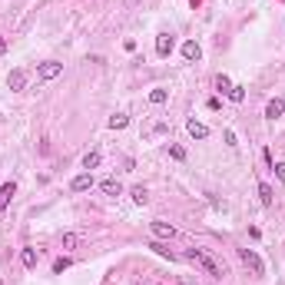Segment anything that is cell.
I'll use <instances>...</instances> for the list:
<instances>
[{
    "instance_id": "cell-6",
    "label": "cell",
    "mask_w": 285,
    "mask_h": 285,
    "mask_svg": "<svg viewBox=\"0 0 285 285\" xmlns=\"http://www.w3.org/2000/svg\"><path fill=\"white\" fill-rule=\"evenodd\" d=\"M7 86H10L14 93L27 90V73H23V70H10V73H7Z\"/></svg>"
},
{
    "instance_id": "cell-24",
    "label": "cell",
    "mask_w": 285,
    "mask_h": 285,
    "mask_svg": "<svg viewBox=\"0 0 285 285\" xmlns=\"http://www.w3.org/2000/svg\"><path fill=\"white\" fill-rule=\"evenodd\" d=\"M169 156H172V159H179V163H183V159H186V150H183V146H169Z\"/></svg>"
},
{
    "instance_id": "cell-15",
    "label": "cell",
    "mask_w": 285,
    "mask_h": 285,
    "mask_svg": "<svg viewBox=\"0 0 285 285\" xmlns=\"http://www.w3.org/2000/svg\"><path fill=\"white\" fill-rule=\"evenodd\" d=\"M100 159H103V156H100L96 150H90L86 156H83V169H86V172H90V169H96V166H100Z\"/></svg>"
},
{
    "instance_id": "cell-13",
    "label": "cell",
    "mask_w": 285,
    "mask_h": 285,
    "mask_svg": "<svg viewBox=\"0 0 285 285\" xmlns=\"http://www.w3.org/2000/svg\"><path fill=\"white\" fill-rule=\"evenodd\" d=\"M130 196H133L136 206H146V202H150V192H146V186H133V189H130Z\"/></svg>"
},
{
    "instance_id": "cell-4",
    "label": "cell",
    "mask_w": 285,
    "mask_h": 285,
    "mask_svg": "<svg viewBox=\"0 0 285 285\" xmlns=\"http://www.w3.org/2000/svg\"><path fill=\"white\" fill-rule=\"evenodd\" d=\"M172 47H176V40H172V34H166V30H163V34H156V57H169L172 53Z\"/></svg>"
},
{
    "instance_id": "cell-16",
    "label": "cell",
    "mask_w": 285,
    "mask_h": 285,
    "mask_svg": "<svg viewBox=\"0 0 285 285\" xmlns=\"http://www.w3.org/2000/svg\"><path fill=\"white\" fill-rule=\"evenodd\" d=\"M126 126H130V116H126V113L110 116V130H126Z\"/></svg>"
},
{
    "instance_id": "cell-9",
    "label": "cell",
    "mask_w": 285,
    "mask_h": 285,
    "mask_svg": "<svg viewBox=\"0 0 285 285\" xmlns=\"http://www.w3.org/2000/svg\"><path fill=\"white\" fill-rule=\"evenodd\" d=\"M186 130H189L192 139H209V126H206V123H196V119H189V123H186Z\"/></svg>"
},
{
    "instance_id": "cell-17",
    "label": "cell",
    "mask_w": 285,
    "mask_h": 285,
    "mask_svg": "<svg viewBox=\"0 0 285 285\" xmlns=\"http://www.w3.org/2000/svg\"><path fill=\"white\" fill-rule=\"evenodd\" d=\"M259 199H262V206H272L275 196H272V186L268 183H259Z\"/></svg>"
},
{
    "instance_id": "cell-20",
    "label": "cell",
    "mask_w": 285,
    "mask_h": 285,
    "mask_svg": "<svg viewBox=\"0 0 285 285\" xmlns=\"http://www.w3.org/2000/svg\"><path fill=\"white\" fill-rule=\"evenodd\" d=\"M229 100H232V103H242V100H246V86H232V90H229Z\"/></svg>"
},
{
    "instance_id": "cell-12",
    "label": "cell",
    "mask_w": 285,
    "mask_h": 285,
    "mask_svg": "<svg viewBox=\"0 0 285 285\" xmlns=\"http://www.w3.org/2000/svg\"><path fill=\"white\" fill-rule=\"evenodd\" d=\"M282 113H285V100H268V106H266L268 119H279Z\"/></svg>"
},
{
    "instance_id": "cell-21",
    "label": "cell",
    "mask_w": 285,
    "mask_h": 285,
    "mask_svg": "<svg viewBox=\"0 0 285 285\" xmlns=\"http://www.w3.org/2000/svg\"><path fill=\"white\" fill-rule=\"evenodd\" d=\"M76 246H80V235L67 232V235H63V249H76Z\"/></svg>"
},
{
    "instance_id": "cell-22",
    "label": "cell",
    "mask_w": 285,
    "mask_h": 285,
    "mask_svg": "<svg viewBox=\"0 0 285 285\" xmlns=\"http://www.w3.org/2000/svg\"><path fill=\"white\" fill-rule=\"evenodd\" d=\"M150 249H152V252H159V255H166V259H176V255H172V252L163 246V242H150Z\"/></svg>"
},
{
    "instance_id": "cell-27",
    "label": "cell",
    "mask_w": 285,
    "mask_h": 285,
    "mask_svg": "<svg viewBox=\"0 0 285 285\" xmlns=\"http://www.w3.org/2000/svg\"><path fill=\"white\" fill-rule=\"evenodd\" d=\"M189 3H192V7H199V3H202V0H189Z\"/></svg>"
},
{
    "instance_id": "cell-18",
    "label": "cell",
    "mask_w": 285,
    "mask_h": 285,
    "mask_svg": "<svg viewBox=\"0 0 285 285\" xmlns=\"http://www.w3.org/2000/svg\"><path fill=\"white\" fill-rule=\"evenodd\" d=\"M216 90H219V93H229V90H232V80H229L226 73H219L216 76Z\"/></svg>"
},
{
    "instance_id": "cell-10",
    "label": "cell",
    "mask_w": 285,
    "mask_h": 285,
    "mask_svg": "<svg viewBox=\"0 0 285 285\" xmlns=\"http://www.w3.org/2000/svg\"><path fill=\"white\" fill-rule=\"evenodd\" d=\"M14 192H17V186H14V183H3V186H0V212H7L10 199H14Z\"/></svg>"
},
{
    "instance_id": "cell-26",
    "label": "cell",
    "mask_w": 285,
    "mask_h": 285,
    "mask_svg": "<svg viewBox=\"0 0 285 285\" xmlns=\"http://www.w3.org/2000/svg\"><path fill=\"white\" fill-rule=\"evenodd\" d=\"M3 53H7V37L0 34V57H3Z\"/></svg>"
},
{
    "instance_id": "cell-2",
    "label": "cell",
    "mask_w": 285,
    "mask_h": 285,
    "mask_svg": "<svg viewBox=\"0 0 285 285\" xmlns=\"http://www.w3.org/2000/svg\"><path fill=\"white\" fill-rule=\"evenodd\" d=\"M239 259H242V262L252 268V275H266V266H262V259H259L252 249H239Z\"/></svg>"
},
{
    "instance_id": "cell-11",
    "label": "cell",
    "mask_w": 285,
    "mask_h": 285,
    "mask_svg": "<svg viewBox=\"0 0 285 285\" xmlns=\"http://www.w3.org/2000/svg\"><path fill=\"white\" fill-rule=\"evenodd\" d=\"M100 189L106 192V196H119V192H123V183L110 176V179H103V183H100Z\"/></svg>"
},
{
    "instance_id": "cell-14",
    "label": "cell",
    "mask_w": 285,
    "mask_h": 285,
    "mask_svg": "<svg viewBox=\"0 0 285 285\" xmlns=\"http://www.w3.org/2000/svg\"><path fill=\"white\" fill-rule=\"evenodd\" d=\"M166 100H169V90H163V86H156V90L150 93V103H152V106H163Z\"/></svg>"
},
{
    "instance_id": "cell-23",
    "label": "cell",
    "mask_w": 285,
    "mask_h": 285,
    "mask_svg": "<svg viewBox=\"0 0 285 285\" xmlns=\"http://www.w3.org/2000/svg\"><path fill=\"white\" fill-rule=\"evenodd\" d=\"M67 268H70V259H67V255H63V259H57V262H53V272H67Z\"/></svg>"
},
{
    "instance_id": "cell-28",
    "label": "cell",
    "mask_w": 285,
    "mask_h": 285,
    "mask_svg": "<svg viewBox=\"0 0 285 285\" xmlns=\"http://www.w3.org/2000/svg\"><path fill=\"white\" fill-rule=\"evenodd\" d=\"M0 285H3V279H0Z\"/></svg>"
},
{
    "instance_id": "cell-5",
    "label": "cell",
    "mask_w": 285,
    "mask_h": 285,
    "mask_svg": "<svg viewBox=\"0 0 285 285\" xmlns=\"http://www.w3.org/2000/svg\"><path fill=\"white\" fill-rule=\"evenodd\" d=\"M150 229H152V235H156V239H176V229H172L169 222H163V219H152Z\"/></svg>"
},
{
    "instance_id": "cell-1",
    "label": "cell",
    "mask_w": 285,
    "mask_h": 285,
    "mask_svg": "<svg viewBox=\"0 0 285 285\" xmlns=\"http://www.w3.org/2000/svg\"><path fill=\"white\" fill-rule=\"evenodd\" d=\"M186 259H189V262H196L199 268H206L212 279H222V275H226V268L219 266V262H216L212 255H206L202 249H189V252H186Z\"/></svg>"
},
{
    "instance_id": "cell-19",
    "label": "cell",
    "mask_w": 285,
    "mask_h": 285,
    "mask_svg": "<svg viewBox=\"0 0 285 285\" xmlns=\"http://www.w3.org/2000/svg\"><path fill=\"white\" fill-rule=\"evenodd\" d=\"M20 259H23V266H27V268H37V252H34V249H23Z\"/></svg>"
},
{
    "instance_id": "cell-3",
    "label": "cell",
    "mask_w": 285,
    "mask_h": 285,
    "mask_svg": "<svg viewBox=\"0 0 285 285\" xmlns=\"http://www.w3.org/2000/svg\"><path fill=\"white\" fill-rule=\"evenodd\" d=\"M63 73V63H57V60H47V63H40L37 67V76L47 83V80H57V76Z\"/></svg>"
},
{
    "instance_id": "cell-8",
    "label": "cell",
    "mask_w": 285,
    "mask_h": 285,
    "mask_svg": "<svg viewBox=\"0 0 285 285\" xmlns=\"http://www.w3.org/2000/svg\"><path fill=\"white\" fill-rule=\"evenodd\" d=\"M199 57H202V47H199L196 40H186V43H183V60H189V63H196Z\"/></svg>"
},
{
    "instance_id": "cell-7",
    "label": "cell",
    "mask_w": 285,
    "mask_h": 285,
    "mask_svg": "<svg viewBox=\"0 0 285 285\" xmlns=\"http://www.w3.org/2000/svg\"><path fill=\"white\" fill-rule=\"evenodd\" d=\"M70 189H73V192H86V189H93V176H90V172H80V176H73Z\"/></svg>"
},
{
    "instance_id": "cell-25",
    "label": "cell",
    "mask_w": 285,
    "mask_h": 285,
    "mask_svg": "<svg viewBox=\"0 0 285 285\" xmlns=\"http://www.w3.org/2000/svg\"><path fill=\"white\" fill-rule=\"evenodd\" d=\"M272 172H275V179H282V183H285V163H275Z\"/></svg>"
}]
</instances>
